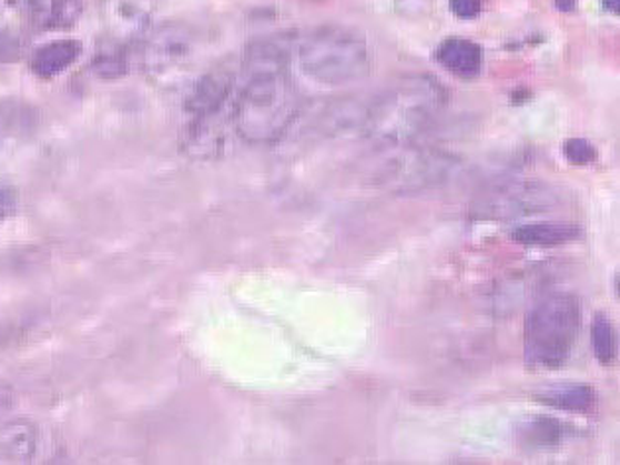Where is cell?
<instances>
[{"label": "cell", "mask_w": 620, "mask_h": 465, "mask_svg": "<svg viewBox=\"0 0 620 465\" xmlns=\"http://www.w3.org/2000/svg\"><path fill=\"white\" fill-rule=\"evenodd\" d=\"M288 60V46L279 40H264L246 53V80L233 103V121L251 144L276 141L297 117L299 99Z\"/></svg>", "instance_id": "6da1fadb"}, {"label": "cell", "mask_w": 620, "mask_h": 465, "mask_svg": "<svg viewBox=\"0 0 620 465\" xmlns=\"http://www.w3.org/2000/svg\"><path fill=\"white\" fill-rule=\"evenodd\" d=\"M446 101L434 78H408L394 83L363 105L360 132L385 142H403L421 131Z\"/></svg>", "instance_id": "7a4b0ae2"}, {"label": "cell", "mask_w": 620, "mask_h": 465, "mask_svg": "<svg viewBox=\"0 0 620 465\" xmlns=\"http://www.w3.org/2000/svg\"><path fill=\"white\" fill-rule=\"evenodd\" d=\"M297 63L307 80L339 88L370 75L373 52L363 38L349 30L325 28L302 42Z\"/></svg>", "instance_id": "3957f363"}, {"label": "cell", "mask_w": 620, "mask_h": 465, "mask_svg": "<svg viewBox=\"0 0 620 465\" xmlns=\"http://www.w3.org/2000/svg\"><path fill=\"white\" fill-rule=\"evenodd\" d=\"M579 330L581 306L576 296L566 292L546 296L526 320V361L536 370H559L569 360Z\"/></svg>", "instance_id": "277c9868"}, {"label": "cell", "mask_w": 620, "mask_h": 465, "mask_svg": "<svg viewBox=\"0 0 620 465\" xmlns=\"http://www.w3.org/2000/svg\"><path fill=\"white\" fill-rule=\"evenodd\" d=\"M457 160L428 150H403L383 166L380 182L398 192H421L454 176Z\"/></svg>", "instance_id": "5b68a950"}, {"label": "cell", "mask_w": 620, "mask_h": 465, "mask_svg": "<svg viewBox=\"0 0 620 465\" xmlns=\"http://www.w3.org/2000/svg\"><path fill=\"white\" fill-rule=\"evenodd\" d=\"M192 50V34L184 27L167 24L157 28L154 34L140 40L134 52H129V60L139 63L144 70H164L184 60Z\"/></svg>", "instance_id": "8992f818"}, {"label": "cell", "mask_w": 620, "mask_h": 465, "mask_svg": "<svg viewBox=\"0 0 620 465\" xmlns=\"http://www.w3.org/2000/svg\"><path fill=\"white\" fill-rule=\"evenodd\" d=\"M233 91V75L227 71H211L187 97L185 109L193 114V119H207L223 113V107L231 101Z\"/></svg>", "instance_id": "52a82bcc"}, {"label": "cell", "mask_w": 620, "mask_h": 465, "mask_svg": "<svg viewBox=\"0 0 620 465\" xmlns=\"http://www.w3.org/2000/svg\"><path fill=\"white\" fill-rule=\"evenodd\" d=\"M579 237H581V228L571 221L526 223L512 231V241L518 245L528 246L568 245Z\"/></svg>", "instance_id": "ba28073f"}, {"label": "cell", "mask_w": 620, "mask_h": 465, "mask_svg": "<svg viewBox=\"0 0 620 465\" xmlns=\"http://www.w3.org/2000/svg\"><path fill=\"white\" fill-rule=\"evenodd\" d=\"M83 0H28V18L38 30H62L78 22Z\"/></svg>", "instance_id": "9c48e42d"}, {"label": "cell", "mask_w": 620, "mask_h": 465, "mask_svg": "<svg viewBox=\"0 0 620 465\" xmlns=\"http://www.w3.org/2000/svg\"><path fill=\"white\" fill-rule=\"evenodd\" d=\"M436 58L439 65L454 73L455 78L471 80L481 71L482 50L469 40H461V38L447 40L439 46Z\"/></svg>", "instance_id": "30bf717a"}, {"label": "cell", "mask_w": 620, "mask_h": 465, "mask_svg": "<svg viewBox=\"0 0 620 465\" xmlns=\"http://www.w3.org/2000/svg\"><path fill=\"white\" fill-rule=\"evenodd\" d=\"M38 431L28 421L10 422L0 428V464H24L34 456Z\"/></svg>", "instance_id": "8fae6325"}, {"label": "cell", "mask_w": 620, "mask_h": 465, "mask_svg": "<svg viewBox=\"0 0 620 465\" xmlns=\"http://www.w3.org/2000/svg\"><path fill=\"white\" fill-rule=\"evenodd\" d=\"M38 127V111L20 99L0 101V146L27 139Z\"/></svg>", "instance_id": "7c38bea8"}, {"label": "cell", "mask_w": 620, "mask_h": 465, "mask_svg": "<svg viewBox=\"0 0 620 465\" xmlns=\"http://www.w3.org/2000/svg\"><path fill=\"white\" fill-rule=\"evenodd\" d=\"M83 52V46L78 40H58L52 44L35 50L32 55V71L42 80H52L68 70Z\"/></svg>", "instance_id": "4fadbf2b"}, {"label": "cell", "mask_w": 620, "mask_h": 465, "mask_svg": "<svg viewBox=\"0 0 620 465\" xmlns=\"http://www.w3.org/2000/svg\"><path fill=\"white\" fill-rule=\"evenodd\" d=\"M538 401L550 408H558L566 413H587L597 403V395L591 386H559V388H550L542 393L538 396Z\"/></svg>", "instance_id": "5bb4252c"}, {"label": "cell", "mask_w": 620, "mask_h": 465, "mask_svg": "<svg viewBox=\"0 0 620 465\" xmlns=\"http://www.w3.org/2000/svg\"><path fill=\"white\" fill-rule=\"evenodd\" d=\"M591 342H593V352L597 361L601 365H611L617 357V335L609 317L603 314H597L591 324Z\"/></svg>", "instance_id": "9a60e30c"}, {"label": "cell", "mask_w": 620, "mask_h": 465, "mask_svg": "<svg viewBox=\"0 0 620 465\" xmlns=\"http://www.w3.org/2000/svg\"><path fill=\"white\" fill-rule=\"evenodd\" d=\"M563 154L576 166H587V164H593L597 160V150L586 139H571V141L566 142Z\"/></svg>", "instance_id": "2e32d148"}, {"label": "cell", "mask_w": 620, "mask_h": 465, "mask_svg": "<svg viewBox=\"0 0 620 465\" xmlns=\"http://www.w3.org/2000/svg\"><path fill=\"white\" fill-rule=\"evenodd\" d=\"M17 210V192L12 185L0 180V223L9 220Z\"/></svg>", "instance_id": "e0dca14e"}, {"label": "cell", "mask_w": 620, "mask_h": 465, "mask_svg": "<svg viewBox=\"0 0 620 465\" xmlns=\"http://www.w3.org/2000/svg\"><path fill=\"white\" fill-rule=\"evenodd\" d=\"M481 4V0H449V7L455 17L465 18V20L479 17Z\"/></svg>", "instance_id": "ac0fdd59"}, {"label": "cell", "mask_w": 620, "mask_h": 465, "mask_svg": "<svg viewBox=\"0 0 620 465\" xmlns=\"http://www.w3.org/2000/svg\"><path fill=\"white\" fill-rule=\"evenodd\" d=\"M12 406H14V395H12V391H10L9 386L0 383V416H4V414L9 413Z\"/></svg>", "instance_id": "d6986e66"}, {"label": "cell", "mask_w": 620, "mask_h": 465, "mask_svg": "<svg viewBox=\"0 0 620 465\" xmlns=\"http://www.w3.org/2000/svg\"><path fill=\"white\" fill-rule=\"evenodd\" d=\"M603 7L611 12H619L620 0H603Z\"/></svg>", "instance_id": "ffe728a7"}]
</instances>
